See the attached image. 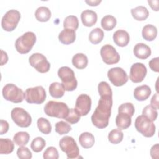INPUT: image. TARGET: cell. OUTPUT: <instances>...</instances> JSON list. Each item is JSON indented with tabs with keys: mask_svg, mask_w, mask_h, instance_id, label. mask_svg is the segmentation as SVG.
Masks as SVG:
<instances>
[{
	"mask_svg": "<svg viewBox=\"0 0 159 159\" xmlns=\"http://www.w3.org/2000/svg\"><path fill=\"white\" fill-rule=\"evenodd\" d=\"M112 106V96H100L98 105L91 116V121L94 126L104 129L108 125Z\"/></svg>",
	"mask_w": 159,
	"mask_h": 159,
	"instance_id": "6da1fadb",
	"label": "cell"
},
{
	"mask_svg": "<svg viewBox=\"0 0 159 159\" xmlns=\"http://www.w3.org/2000/svg\"><path fill=\"white\" fill-rule=\"evenodd\" d=\"M69 109L66 104L54 101H48L44 106V112L46 115L60 119L66 118Z\"/></svg>",
	"mask_w": 159,
	"mask_h": 159,
	"instance_id": "7a4b0ae2",
	"label": "cell"
},
{
	"mask_svg": "<svg viewBox=\"0 0 159 159\" xmlns=\"http://www.w3.org/2000/svg\"><path fill=\"white\" fill-rule=\"evenodd\" d=\"M58 76L61 81V84L65 91H73L78 85L75 73L68 66H62L58 71Z\"/></svg>",
	"mask_w": 159,
	"mask_h": 159,
	"instance_id": "3957f363",
	"label": "cell"
},
{
	"mask_svg": "<svg viewBox=\"0 0 159 159\" xmlns=\"http://www.w3.org/2000/svg\"><path fill=\"white\" fill-rule=\"evenodd\" d=\"M36 42V35L32 32H27L18 37L15 42L16 50L20 54L29 53Z\"/></svg>",
	"mask_w": 159,
	"mask_h": 159,
	"instance_id": "277c9868",
	"label": "cell"
},
{
	"mask_svg": "<svg viewBox=\"0 0 159 159\" xmlns=\"http://www.w3.org/2000/svg\"><path fill=\"white\" fill-rule=\"evenodd\" d=\"M135 127L144 137H151L155 132V125L153 121L143 115L139 116L135 120Z\"/></svg>",
	"mask_w": 159,
	"mask_h": 159,
	"instance_id": "5b68a950",
	"label": "cell"
},
{
	"mask_svg": "<svg viewBox=\"0 0 159 159\" xmlns=\"http://www.w3.org/2000/svg\"><path fill=\"white\" fill-rule=\"evenodd\" d=\"M61 150L64 152L69 159L77 158L79 157L80 150L75 139L70 136L62 137L59 142Z\"/></svg>",
	"mask_w": 159,
	"mask_h": 159,
	"instance_id": "8992f818",
	"label": "cell"
},
{
	"mask_svg": "<svg viewBox=\"0 0 159 159\" xmlns=\"http://www.w3.org/2000/svg\"><path fill=\"white\" fill-rule=\"evenodd\" d=\"M24 98L29 104H42L46 99V92L42 86L27 88L24 93Z\"/></svg>",
	"mask_w": 159,
	"mask_h": 159,
	"instance_id": "52a82bcc",
	"label": "cell"
},
{
	"mask_svg": "<svg viewBox=\"0 0 159 159\" xmlns=\"http://www.w3.org/2000/svg\"><path fill=\"white\" fill-rule=\"evenodd\" d=\"M2 93L6 100L14 103L21 102L24 99L23 91L12 83L6 84L2 88Z\"/></svg>",
	"mask_w": 159,
	"mask_h": 159,
	"instance_id": "ba28073f",
	"label": "cell"
},
{
	"mask_svg": "<svg viewBox=\"0 0 159 159\" xmlns=\"http://www.w3.org/2000/svg\"><path fill=\"white\" fill-rule=\"evenodd\" d=\"M20 19V13L16 9H11L6 12L2 18L1 26L7 32L14 30Z\"/></svg>",
	"mask_w": 159,
	"mask_h": 159,
	"instance_id": "9c48e42d",
	"label": "cell"
},
{
	"mask_svg": "<svg viewBox=\"0 0 159 159\" xmlns=\"http://www.w3.org/2000/svg\"><path fill=\"white\" fill-rule=\"evenodd\" d=\"M11 116L12 120L19 127H28L32 123L30 115L23 108H14L11 111Z\"/></svg>",
	"mask_w": 159,
	"mask_h": 159,
	"instance_id": "30bf717a",
	"label": "cell"
},
{
	"mask_svg": "<svg viewBox=\"0 0 159 159\" xmlns=\"http://www.w3.org/2000/svg\"><path fill=\"white\" fill-rule=\"evenodd\" d=\"M29 62L37 71L42 73L48 72L50 68V64L47 58L40 53L32 54L29 58Z\"/></svg>",
	"mask_w": 159,
	"mask_h": 159,
	"instance_id": "8fae6325",
	"label": "cell"
},
{
	"mask_svg": "<svg viewBox=\"0 0 159 159\" xmlns=\"http://www.w3.org/2000/svg\"><path fill=\"white\" fill-rule=\"evenodd\" d=\"M107 77L116 86H121L128 81V76L122 68L114 67L107 71Z\"/></svg>",
	"mask_w": 159,
	"mask_h": 159,
	"instance_id": "7c38bea8",
	"label": "cell"
},
{
	"mask_svg": "<svg viewBox=\"0 0 159 159\" xmlns=\"http://www.w3.org/2000/svg\"><path fill=\"white\" fill-rule=\"evenodd\" d=\"M100 54L103 61L107 65L116 64L120 60L119 54L116 48L109 44L104 45L101 47Z\"/></svg>",
	"mask_w": 159,
	"mask_h": 159,
	"instance_id": "4fadbf2b",
	"label": "cell"
},
{
	"mask_svg": "<svg viewBox=\"0 0 159 159\" xmlns=\"http://www.w3.org/2000/svg\"><path fill=\"white\" fill-rule=\"evenodd\" d=\"M147 73L146 66L142 63L133 64L130 70V80L135 83L142 82L145 78Z\"/></svg>",
	"mask_w": 159,
	"mask_h": 159,
	"instance_id": "5bb4252c",
	"label": "cell"
},
{
	"mask_svg": "<svg viewBox=\"0 0 159 159\" xmlns=\"http://www.w3.org/2000/svg\"><path fill=\"white\" fill-rule=\"evenodd\" d=\"M91 99L88 94H81L77 98L75 109L79 112L81 116L87 115L91 110Z\"/></svg>",
	"mask_w": 159,
	"mask_h": 159,
	"instance_id": "9a60e30c",
	"label": "cell"
},
{
	"mask_svg": "<svg viewBox=\"0 0 159 159\" xmlns=\"http://www.w3.org/2000/svg\"><path fill=\"white\" fill-rule=\"evenodd\" d=\"M113 40L117 45L123 47L129 43L130 41V36L127 31L119 29L114 33Z\"/></svg>",
	"mask_w": 159,
	"mask_h": 159,
	"instance_id": "2e32d148",
	"label": "cell"
},
{
	"mask_svg": "<svg viewBox=\"0 0 159 159\" xmlns=\"http://www.w3.org/2000/svg\"><path fill=\"white\" fill-rule=\"evenodd\" d=\"M81 19L82 23L84 26L91 27L96 23L98 16L96 12L92 10L86 9L81 12Z\"/></svg>",
	"mask_w": 159,
	"mask_h": 159,
	"instance_id": "e0dca14e",
	"label": "cell"
},
{
	"mask_svg": "<svg viewBox=\"0 0 159 159\" xmlns=\"http://www.w3.org/2000/svg\"><path fill=\"white\" fill-rule=\"evenodd\" d=\"M59 41L65 45H69L75 42L76 39L75 30L71 29H64L58 35Z\"/></svg>",
	"mask_w": 159,
	"mask_h": 159,
	"instance_id": "ac0fdd59",
	"label": "cell"
},
{
	"mask_svg": "<svg viewBox=\"0 0 159 159\" xmlns=\"http://www.w3.org/2000/svg\"><path fill=\"white\" fill-rule=\"evenodd\" d=\"M135 56L140 59H146L151 55V49L143 43H137L134 48Z\"/></svg>",
	"mask_w": 159,
	"mask_h": 159,
	"instance_id": "d6986e66",
	"label": "cell"
},
{
	"mask_svg": "<svg viewBox=\"0 0 159 159\" xmlns=\"http://www.w3.org/2000/svg\"><path fill=\"white\" fill-rule=\"evenodd\" d=\"M131 116L124 112H118L116 118V124L118 129L120 130L127 129L130 127L132 122Z\"/></svg>",
	"mask_w": 159,
	"mask_h": 159,
	"instance_id": "ffe728a7",
	"label": "cell"
},
{
	"mask_svg": "<svg viewBox=\"0 0 159 159\" xmlns=\"http://www.w3.org/2000/svg\"><path fill=\"white\" fill-rule=\"evenodd\" d=\"M150 88L147 85H142L135 88L134 96L137 101H143L147 99L151 94Z\"/></svg>",
	"mask_w": 159,
	"mask_h": 159,
	"instance_id": "44dd1931",
	"label": "cell"
},
{
	"mask_svg": "<svg viewBox=\"0 0 159 159\" xmlns=\"http://www.w3.org/2000/svg\"><path fill=\"white\" fill-rule=\"evenodd\" d=\"M132 17L137 20L143 21L147 19L149 15V12L148 9L143 6H139L135 8H133L130 11Z\"/></svg>",
	"mask_w": 159,
	"mask_h": 159,
	"instance_id": "7402d4cb",
	"label": "cell"
},
{
	"mask_svg": "<svg viewBox=\"0 0 159 159\" xmlns=\"http://www.w3.org/2000/svg\"><path fill=\"white\" fill-rule=\"evenodd\" d=\"M79 142L80 145L84 148H91L95 142L94 135L88 132H83L79 137Z\"/></svg>",
	"mask_w": 159,
	"mask_h": 159,
	"instance_id": "603a6c76",
	"label": "cell"
},
{
	"mask_svg": "<svg viewBox=\"0 0 159 159\" xmlns=\"http://www.w3.org/2000/svg\"><path fill=\"white\" fill-rule=\"evenodd\" d=\"M142 34L145 40L147 41H152L157 35V29L153 25L147 24L143 27Z\"/></svg>",
	"mask_w": 159,
	"mask_h": 159,
	"instance_id": "cb8c5ba5",
	"label": "cell"
},
{
	"mask_svg": "<svg viewBox=\"0 0 159 159\" xmlns=\"http://www.w3.org/2000/svg\"><path fill=\"white\" fill-rule=\"evenodd\" d=\"M88 63V58L84 53H76L72 58V64L78 69H84L87 66Z\"/></svg>",
	"mask_w": 159,
	"mask_h": 159,
	"instance_id": "d4e9b609",
	"label": "cell"
},
{
	"mask_svg": "<svg viewBox=\"0 0 159 159\" xmlns=\"http://www.w3.org/2000/svg\"><path fill=\"white\" fill-rule=\"evenodd\" d=\"M65 89L62 84L58 82H53L49 86V93L54 98H60L65 94Z\"/></svg>",
	"mask_w": 159,
	"mask_h": 159,
	"instance_id": "484cf974",
	"label": "cell"
},
{
	"mask_svg": "<svg viewBox=\"0 0 159 159\" xmlns=\"http://www.w3.org/2000/svg\"><path fill=\"white\" fill-rule=\"evenodd\" d=\"M35 16L38 21L47 22L51 17V11L47 7L40 6L37 9Z\"/></svg>",
	"mask_w": 159,
	"mask_h": 159,
	"instance_id": "4316f807",
	"label": "cell"
},
{
	"mask_svg": "<svg viewBox=\"0 0 159 159\" xmlns=\"http://www.w3.org/2000/svg\"><path fill=\"white\" fill-rule=\"evenodd\" d=\"M117 20L111 15H106L101 19V24L103 29L109 31L112 30L116 25Z\"/></svg>",
	"mask_w": 159,
	"mask_h": 159,
	"instance_id": "83f0119b",
	"label": "cell"
},
{
	"mask_svg": "<svg viewBox=\"0 0 159 159\" xmlns=\"http://www.w3.org/2000/svg\"><path fill=\"white\" fill-rule=\"evenodd\" d=\"M14 148V145L12 140L9 139H0V153L9 154Z\"/></svg>",
	"mask_w": 159,
	"mask_h": 159,
	"instance_id": "f1b7e54d",
	"label": "cell"
},
{
	"mask_svg": "<svg viewBox=\"0 0 159 159\" xmlns=\"http://www.w3.org/2000/svg\"><path fill=\"white\" fill-rule=\"evenodd\" d=\"M30 139V135L27 132H17L13 137V140L15 144L18 146L25 145Z\"/></svg>",
	"mask_w": 159,
	"mask_h": 159,
	"instance_id": "f546056e",
	"label": "cell"
},
{
	"mask_svg": "<svg viewBox=\"0 0 159 159\" xmlns=\"http://www.w3.org/2000/svg\"><path fill=\"white\" fill-rule=\"evenodd\" d=\"M104 38V32L100 28L93 29L89 35V40L93 44L100 43Z\"/></svg>",
	"mask_w": 159,
	"mask_h": 159,
	"instance_id": "4dcf8cb0",
	"label": "cell"
},
{
	"mask_svg": "<svg viewBox=\"0 0 159 159\" xmlns=\"http://www.w3.org/2000/svg\"><path fill=\"white\" fill-rule=\"evenodd\" d=\"M124 134L122 130L119 129L112 130L108 134L109 141L113 144H117L122 142Z\"/></svg>",
	"mask_w": 159,
	"mask_h": 159,
	"instance_id": "1f68e13d",
	"label": "cell"
},
{
	"mask_svg": "<svg viewBox=\"0 0 159 159\" xmlns=\"http://www.w3.org/2000/svg\"><path fill=\"white\" fill-rule=\"evenodd\" d=\"M37 124L39 130L42 133L44 134H48L51 132L52 126L48 119L43 117H40L38 119Z\"/></svg>",
	"mask_w": 159,
	"mask_h": 159,
	"instance_id": "d6a6232c",
	"label": "cell"
},
{
	"mask_svg": "<svg viewBox=\"0 0 159 159\" xmlns=\"http://www.w3.org/2000/svg\"><path fill=\"white\" fill-rule=\"evenodd\" d=\"M79 26L78 17L75 16H68L63 21V27L65 29H71L76 30Z\"/></svg>",
	"mask_w": 159,
	"mask_h": 159,
	"instance_id": "836d02e7",
	"label": "cell"
},
{
	"mask_svg": "<svg viewBox=\"0 0 159 159\" xmlns=\"http://www.w3.org/2000/svg\"><path fill=\"white\" fill-rule=\"evenodd\" d=\"M45 145V140L41 137H37L32 141L30 147L34 152H39L43 150Z\"/></svg>",
	"mask_w": 159,
	"mask_h": 159,
	"instance_id": "e575fe53",
	"label": "cell"
},
{
	"mask_svg": "<svg viewBox=\"0 0 159 159\" xmlns=\"http://www.w3.org/2000/svg\"><path fill=\"white\" fill-rule=\"evenodd\" d=\"M98 88L100 96H112V89L107 82H100L98 84Z\"/></svg>",
	"mask_w": 159,
	"mask_h": 159,
	"instance_id": "d590c367",
	"label": "cell"
},
{
	"mask_svg": "<svg viewBox=\"0 0 159 159\" xmlns=\"http://www.w3.org/2000/svg\"><path fill=\"white\" fill-rule=\"evenodd\" d=\"M71 129V125L64 121H59L55 124V131L60 135L66 134Z\"/></svg>",
	"mask_w": 159,
	"mask_h": 159,
	"instance_id": "8d00e7d4",
	"label": "cell"
},
{
	"mask_svg": "<svg viewBox=\"0 0 159 159\" xmlns=\"http://www.w3.org/2000/svg\"><path fill=\"white\" fill-rule=\"evenodd\" d=\"M81 115L76 109H70L68 114L65 119L70 124H75L80 120Z\"/></svg>",
	"mask_w": 159,
	"mask_h": 159,
	"instance_id": "74e56055",
	"label": "cell"
},
{
	"mask_svg": "<svg viewBox=\"0 0 159 159\" xmlns=\"http://www.w3.org/2000/svg\"><path fill=\"white\" fill-rule=\"evenodd\" d=\"M142 115L146 116L152 121H154L157 119L158 116V112L156 109L152 107L150 105L146 106L142 111Z\"/></svg>",
	"mask_w": 159,
	"mask_h": 159,
	"instance_id": "f35d334b",
	"label": "cell"
},
{
	"mask_svg": "<svg viewBox=\"0 0 159 159\" xmlns=\"http://www.w3.org/2000/svg\"><path fill=\"white\" fill-rule=\"evenodd\" d=\"M118 112H124L129 114L131 117H132L135 112V108L132 103L125 102L121 104L119 107Z\"/></svg>",
	"mask_w": 159,
	"mask_h": 159,
	"instance_id": "ab89813d",
	"label": "cell"
},
{
	"mask_svg": "<svg viewBox=\"0 0 159 159\" xmlns=\"http://www.w3.org/2000/svg\"><path fill=\"white\" fill-rule=\"evenodd\" d=\"M43 157L45 159H58L59 157L58 150L54 147H49L43 152Z\"/></svg>",
	"mask_w": 159,
	"mask_h": 159,
	"instance_id": "60d3db41",
	"label": "cell"
},
{
	"mask_svg": "<svg viewBox=\"0 0 159 159\" xmlns=\"http://www.w3.org/2000/svg\"><path fill=\"white\" fill-rule=\"evenodd\" d=\"M17 157L20 159H30L32 157V155L30 150L26 147L21 146L17 150Z\"/></svg>",
	"mask_w": 159,
	"mask_h": 159,
	"instance_id": "b9f144b4",
	"label": "cell"
},
{
	"mask_svg": "<svg viewBox=\"0 0 159 159\" xmlns=\"http://www.w3.org/2000/svg\"><path fill=\"white\" fill-rule=\"evenodd\" d=\"M159 58L156 57L152 58L148 63L149 66L151 68V70L155 72H158L159 71Z\"/></svg>",
	"mask_w": 159,
	"mask_h": 159,
	"instance_id": "7bdbcfd3",
	"label": "cell"
},
{
	"mask_svg": "<svg viewBox=\"0 0 159 159\" xmlns=\"http://www.w3.org/2000/svg\"><path fill=\"white\" fill-rule=\"evenodd\" d=\"M150 106L153 107L155 109L157 110L159 108V104H158V93H155L152 98L150 100Z\"/></svg>",
	"mask_w": 159,
	"mask_h": 159,
	"instance_id": "ee69618b",
	"label": "cell"
},
{
	"mask_svg": "<svg viewBox=\"0 0 159 159\" xmlns=\"http://www.w3.org/2000/svg\"><path fill=\"white\" fill-rule=\"evenodd\" d=\"M9 124L6 120H1V135H3L6 133L9 130Z\"/></svg>",
	"mask_w": 159,
	"mask_h": 159,
	"instance_id": "f6af8a7d",
	"label": "cell"
},
{
	"mask_svg": "<svg viewBox=\"0 0 159 159\" xmlns=\"http://www.w3.org/2000/svg\"><path fill=\"white\" fill-rule=\"evenodd\" d=\"M150 155L152 158H158V143L153 145L150 149Z\"/></svg>",
	"mask_w": 159,
	"mask_h": 159,
	"instance_id": "bcb514c9",
	"label": "cell"
},
{
	"mask_svg": "<svg viewBox=\"0 0 159 159\" xmlns=\"http://www.w3.org/2000/svg\"><path fill=\"white\" fill-rule=\"evenodd\" d=\"M148 2L153 11H158V1H157H157H149L148 0Z\"/></svg>",
	"mask_w": 159,
	"mask_h": 159,
	"instance_id": "7dc6e473",
	"label": "cell"
},
{
	"mask_svg": "<svg viewBox=\"0 0 159 159\" xmlns=\"http://www.w3.org/2000/svg\"><path fill=\"white\" fill-rule=\"evenodd\" d=\"M8 60V57L6 53V52H4L2 50H1V65H3L4 64L6 63Z\"/></svg>",
	"mask_w": 159,
	"mask_h": 159,
	"instance_id": "c3c4849f",
	"label": "cell"
},
{
	"mask_svg": "<svg viewBox=\"0 0 159 159\" xmlns=\"http://www.w3.org/2000/svg\"><path fill=\"white\" fill-rule=\"evenodd\" d=\"M85 2L89 5L91 6H98L101 2V0H95V1H85Z\"/></svg>",
	"mask_w": 159,
	"mask_h": 159,
	"instance_id": "681fc988",
	"label": "cell"
}]
</instances>
